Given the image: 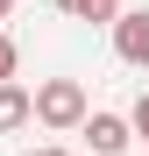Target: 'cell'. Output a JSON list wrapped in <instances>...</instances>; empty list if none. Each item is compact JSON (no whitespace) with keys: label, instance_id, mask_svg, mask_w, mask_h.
I'll list each match as a JSON object with an SVG mask.
<instances>
[{"label":"cell","instance_id":"5","mask_svg":"<svg viewBox=\"0 0 149 156\" xmlns=\"http://www.w3.org/2000/svg\"><path fill=\"white\" fill-rule=\"evenodd\" d=\"M57 7H64L71 21H121V14H128L121 0H57Z\"/></svg>","mask_w":149,"mask_h":156},{"label":"cell","instance_id":"8","mask_svg":"<svg viewBox=\"0 0 149 156\" xmlns=\"http://www.w3.org/2000/svg\"><path fill=\"white\" fill-rule=\"evenodd\" d=\"M7 7H14V0H0V21H7Z\"/></svg>","mask_w":149,"mask_h":156},{"label":"cell","instance_id":"3","mask_svg":"<svg viewBox=\"0 0 149 156\" xmlns=\"http://www.w3.org/2000/svg\"><path fill=\"white\" fill-rule=\"evenodd\" d=\"M128 135H135V128L121 121V114H92V121H85V142H92V156H121V149H128Z\"/></svg>","mask_w":149,"mask_h":156},{"label":"cell","instance_id":"2","mask_svg":"<svg viewBox=\"0 0 149 156\" xmlns=\"http://www.w3.org/2000/svg\"><path fill=\"white\" fill-rule=\"evenodd\" d=\"M114 50H121V64L149 71V7H128V14L114 21Z\"/></svg>","mask_w":149,"mask_h":156},{"label":"cell","instance_id":"9","mask_svg":"<svg viewBox=\"0 0 149 156\" xmlns=\"http://www.w3.org/2000/svg\"><path fill=\"white\" fill-rule=\"evenodd\" d=\"M36 156H64V149H36Z\"/></svg>","mask_w":149,"mask_h":156},{"label":"cell","instance_id":"6","mask_svg":"<svg viewBox=\"0 0 149 156\" xmlns=\"http://www.w3.org/2000/svg\"><path fill=\"white\" fill-rule=\"evenodd\" d=\"M14 64H21V50H14L7 29H0V85H14Z\"/></svg>","mask_w":149,"mask_h":156},{"label":"cell","instance_id":"4","mask_svg":"<svg viewBox=\"0 0 149 156\" xmlns=\"http://www.w3.org/2000/svg\"><path fill=\"white\" fill-rule=\"evenodd\" d=\"M29 121H36V92L0 85V135H14V128H29Z\"/></svg>","mask_w":149,"mask_h":156},{"label":"cell","instance_id":"7","mask_svg":"<svg viewBox=\"0 0 149 156\" xmlns=\"http://www.w3.org/2000/svg\"><path fill=\"white\" fill-rule=\"evenodd\" d=\"M128 128H135V135H142V142H149V92H142V99H135V114H128Z\"/></svg>","mask_w":149,"mask_h":156},{"label":"cell","instance_id":"1","mask_svg":"<svg viewBox=\"0 0 149 156\" xmlns=\"http://www.w3.org/2000/svg\"><path fill=\"white\" fill-rule=\"evenodd\" d=\"M36 121L43 128H85L92 114H85V85L78 78H43L36 85Z\"/></svg>","mask_w":149,"mask_h":156}]
</instances>
